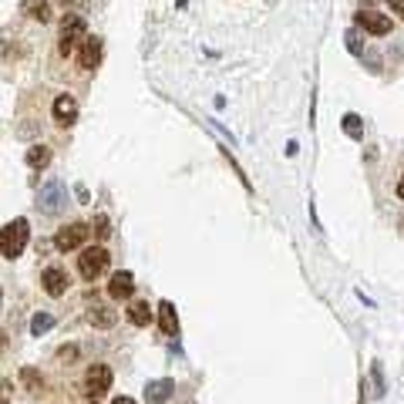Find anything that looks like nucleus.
<instances>
[{"label": "nucleus", "instance_id": "1", "mask_svg": "<svg viewBox=\"0 0 404 404\" xmlns=\"http://www.w3.org/2000/svg\"><path fill=\"white\" fill-rule=\"evenodd\" d=\"M27 239H31V222L24 216L11 219L4 226V233H0V253H4V260H17L24 253V246H27Z\"/></svg>", "mask_w": 404, "mask_h": 404}, {"label": "nucleus", "instance_id": "2", "mask_svg": "<svg viewBox=\"0 0 404 404\" xmlns=\"http://www.w3.org/2000/svg\"><path fill=\"white\" fill-rule=\"evenodd\" d=\"M84 37H88V24H84V17L78 14H68L61 20V34H58V51H61L64 58L68 54H75L81 44H84Z\"/></svg>", "mask_w": 404, "mask_h": 404}, {"label": "nucleus", "instance_id": "3", "mask_svg": "<svg viewBox=\"0 0 404 404\" xmlns=\"http://www.w3.org/2000/svg\"><path fill=\"white\" fill-rule=\"evenodd\" d=\"M111 263V256H108V249L105 246H88V249H81V256H78V273H81V280H88L94 283L105 270H108Z\"/></svg>", "mask_w": 404, "mask_h": 404}, {"label": "nucleus", "instance_id": "4", "mask_svg": "<svg viewBox=\"0 0 404 404\" xmlns=\"http://www.w3.org/2000/svg\"><path fill=\"white\" fill-rule=\"evenodd\" d=\"M64 202H68V189H64L61 179H51L41 186V196H37V206H41V213L47 216H54V213H61Z\"/></svg>", "mask_w": 404, "mask_h": 404}, {"label": "nucleus", "instance_id": "5", "mask_svg": "<svg viewBox=\"0 0 404 404\" xmlns=\"http://www.w3.org/2000/svg\"><path fill=\"white\" fill-rule=\"evenodd\" d=\"M91 236V226L88 222H68V226H61L58 229V236H54V246L61 249V253H71V249H78L84 239Z\"/></svg>", "mask_w": 404, "mask_h": 404}, {"label": "nucleus", "instance_id": "6", "mask_svg": "<svg viewBox=\"0 0 404 404\" xmlns=\"http://www.w3.org/2000/svg\"><path fill=\"white\" fill-rule=\"evenodd\" d=\"M84 391H88V398L108 394L111 391V367L108 364H91V367L84 371Z\"/></svg>", "mask_w": 404, "mask_h": 404}, {"label": "nucleus", "instance_id": "7", "mask_svg": "<svg viewBox=\"0 0 404 404\" xmlns=\"http://www.w3.org/2000/svg\"><path fill=\"white\" fill-rule=\"evenodd\" d=\"M358 27H364L367 34H374V37H384V34H391V17L388 14H377V11H360L358 14Z\"/></svg>", "mask_w": 404, "mask_h": 404}, {"label": "nucleus", "instance_id": "8", "mask_svg": "<svg viewBox=\"0 0 404 404\" xmlns=\"http://www.w3.org/2000/svg\"><path fill=\"white\" fill-rule=\"evenodd\" d=\"M68 273H64L61 266H47L44 273H41V286H44L47 296H64L68 293Z\"/></svg>", "mask_w": 404, "mask_h": 404}, {"label": "nucleus", "instance_id": "9", "mask_svg": "<svg viewBox=\"0 0 404 404\" xmlns=\"http://www.w3.org/2000/svg\"><path fill=\"white\" fill-rule=\"evenodd\" d=\"M101 51H105V47H101V37H91V34H88L84 44L78 47V64L84 71H94V68L101 64Z\"/></svg>", "mask_w": 404, "mask_h": 404}, {"label": "nucleus", "instance_id": "10", "mask_svg": "<svg viewBox=\"0 0 404 404\" xmlns=\"http://www.w3.org/2000/svg\"><path fill=\"white\" fill-rule=\"evenodd\" d=\"M132 293H135V277H132L128 270L111 273V283H108V296H111V300H132Z\"/></svg>", "mask_w": 404, "mask_h": 404}, {"label": "nucleus", "instance_id": "11", "mask_svg": "<svg viewBox=\"0 0 404 404\" xmlns=\"http://www.w3.org/2000/svg\"><path fill=\"white\" fill-rule=\"evenodd\" d=\"M172 394H175V381H169V377H158V381L145 384V401L149 404H165Z\"/></svg>", "mask_w": 404, "mask_h": 404}, {"label": "nucleus", "instance_id": "12", "mask_svg": "<svg viewBox=\"0 0 404 404\" xmlns=\"http://www.w3.org/2000/svg\"><path fill=\"white\" fill-rule=\"evenodd\" d=\"M78 118V101L71 94H58L54 98V122L58 125H75Z\"/></svg>", "mask_w": 404, "mask_h": 404}, {"label": "nucleus", "instance_id": "13", "mask_svg": "<svg viewBox=\"0 0 404 404\" xmlns=\"http://www.w3.org/2000/svg\"><path fill=\"white\" fill-rule=\"evenodd\" d=\"M158 327L165 337H179V313H175V303L172 300H162L158 303Z\"/></svg>", "mask_w": 404, "mask_h": 404}, {"label": "nucleus", "instance_id": "14", "mask_svg": "<svg viewBox=\"0 0 404 404\" xmlns=\"http://www.w3.org/2000/svg\"><path fill=\"white\" fill-rule=\"evenodd\" d=\"M156 313L158 310H152V307H149V300H135V303L128 307V320H132L135 327H149Z\"/></svg>", "mask_w": 404, "mask_h": 404}, {"label": "nucleus", "instance_id": "15", "mask_svg": "<svg viewBox=\"0 0 404 404\" xmlns=\"http://www.w3.org/2000/svg\"><path fill=\"white\" fill-rule=\"evenodd\" d=\"M20 11L31 17V20H41V24L51 20V4H47V0H24V4H20Z\"/></svg>", "mask_w": 404, "mask_h": 404}, {"label": "nucleus", "instance_id": "16", "mask_svg": "<svg viewBox=\"0 0 404 404\" xmlns=\"http://www.w3.org/2000/svg\"><path fill=\"white\" fill-rule=\"evenodd\" d=\"M27 165L31 169H47L51 165V149L47 145H31L27 149Z\"/></svg>", "mask_w": 404, "mask_h": 404}, {"label": "nucleus", "instance_id": "17", "mask_svg": "<svg viewBox=\"0 0 404 404\" xmlns=\"http://www.w3.org/2000/svg\"><path fill=\"white\" fill-rule=\"evenodd\" d=\"M88 320H91L94 327H111L115 320H118V313L108 310V307H94V310L88 313Z\"/></svg>", "mask_w": 404, "mask_h": 404}, {"label": "nucleus", "instance_id": "18", "mask_svg": "<svg viewBox=\"0 0 404 404\" xmlns=\"http://www.w3.org/2000/svg\"><path fill=\"white\" fill-rule=\"evenodd\" d=\"M54 327V317L51 313H34L31 317V337H41V334H47Z\"/></svg>", "mask_w": 404, "mask_h": 404}, {"label": "nucleus", "instance_id": "19", "mask_svg": "<svg viewBox=\"0 0 404 404\" xmlns=\"http://www.w3.org/2000/svg\"><path fill=\"white\" fill-rule=\"evenodd\" d=\"M20 384H24L27 391H34V394H37V391L44 388V377L34 371V367H24V371H20Z\"/></svg>", "mask_w": 404, "mask_h": 404}, {"label": "nucleus", "instance_id": "20", "mask_svg": "<svg viewBox=\"0 0 404 404\" xmlns=\"http://www.w3.org/2000/svg\"><path fill=\"white\" fill-rule=\"evenodd\" d=\"M343 132H347V135H351V139H364V125H360V118L358 115H354V111H351V115H343Z\"/></svg>", "mask_w": 404, "mask_h": 404}, {"label": "nucleus", "instance_id": "21", "mask_svg": "<svg viewBox=\"0 0 404 404\" xmlns=\"http://www.w3.org/2000/svg\"><path fill=\"white\" fill-rule=\"evenodd\" d=\"M91 233L98 236V239H105V236L111 233V229H108V216H98V219H94V222H91Z\"/></svg>", "mask_w": 404, "mask_h": 404}, {"label": "nucleus", "instance_id": "22", "mask_svg": "<svg viewBox=\"0 0 404 404\" xmlns=\"http://www.w3.org/2000/svg\"><path fill=\"white\" fill-rule=\"evenodd\" d=\"M371 374H374V384H377V394H384V374H381V364H374Z\"/></svg>", "mask_w": 404, "mask_h": 404}, {"label": "nucleus", "instance_id": "23", "mask_svg": "<svg viewBox=\"0 0 404 404\" xmlns=\"http://www.w3.org/2000/svg\"><path fill=\"white\" fill-rule=\"evenodd\" d=\"M75 358H78V347H61V351H58V360H64V364Z\"/></svg>", "mask_w": 404, "mask_h": 404}, {"label": "nucleus", "instance_id": "24", "mask_svg": "<svg viewBox=\"0 0 404 404\" xmlns=\"http://www.w3.org/2000/svg\"><path fill=\"white\" fill-rule=\"evenodd\" d=\"M388 7L394 11L398 17H404V0H388Z\"/></svg>", "mask_w": 404, "mask_h": 404}, {"label": "nucleus", "instance_id": "25", "mask_svg": "<svg viewBox=\"0 0 404 404\" xmlns=\"http://www.w3.org/2000/svg\"><path fill=\"white\" fill-rule=\"evenodd\" d=\"M398 199H404V172H401V182H398Z\"/></svg>", "mask_w": 404, "mask_h": 404}, {"label": "nucleus", "instance_id": "26", "mask_svg": "<svg viewBox=\"0 0 404 404\" xmlns=\"http://www.w3.org/2000/svg\"><path fill=\"white\" fill-rule=\"evenodd\" d=\"M111 404H135V401H132V398H115Z\"/></svg>", "mask_w": 404, "mask_h": 404}, {"label": "nucleus", "instance_id": "27", "mask_svg": "<svg viewBox=\"0 0 404 404\" xmlns=\"http://www.w3.org/2000/svg\"><path fill=\"white\" fill-rule=\"evenodd\" d=\"M84 404H98V398H88V401H84Z\"/></svg>", "mask_w": 404, "mask_h": 404}, {"label": "nucleus", "instance_id": "28", "mask_svg": "<svg viewBox=\"0 0 404 404\" xmlns=\"http://www.w3.org/2000/svg\"><path fill=\"white\" fill-rule=\"evenodd\" d=\"M401 229H404V219H401Z\"/></svg>", "mask_w": 404, "mask_h": 404}]
</instances>
